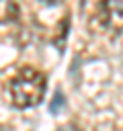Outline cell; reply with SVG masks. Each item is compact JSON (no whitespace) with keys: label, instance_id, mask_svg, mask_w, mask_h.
Masks as SVG:
<instances>
[{"label":"cell","instance_id":"7a4b0ae2","mask_svg":"<svg viewBox=\"0 0 123 131\" xmlns=\"http://www.w3.org/2000/svg\"><path fill=\"white\" fill-rule=\"evenodd\" d=\"M96 16L105 29L123 33V0H100L96 6Z\"/></svg>","mask_w":123,"mask_h":131},{"label":"cell","instance_id":"277c9868","mask_svg":"<svg viewBox=\"0 0 123 131\" xmlns=\"http://www.w3.org/2000/svg\"><path fill=\"white\" fill-rule=\"evenodd\" d=\"M41 4H47V6H55V4H59L61 0H39Z\"/></svg>","mask_w":123,"mask_h":131},{"label":"cell","instance_id":"6da1fadb","mask_svg":"<svg viewBox=\"0 0 123 131\" xmlns=\"http://www.w3.org/2000/svg\"><path fill=\"white\" fill-rule=\"evenodd\" d=\"M45 88H47L45 74L39 72L33 66H25L10 78L8 96H10V102L16 108H31V106H37L43 100Z\"/></svg>","mask_w":123,"mask_h":131},{"label":"cell","instance_id":"3957f363","mask_svg":"<svg viewBox=\"0 0 123 131\" xmlns=\"http://www.w3.org/2000/svg\"><path fill=\"white\" fill-rule=\"evenodd\" d=\"M18 20V4L14 0H0V27Z\"/></svg>","mask_w":123,"mask_h":131}]
</instances>
